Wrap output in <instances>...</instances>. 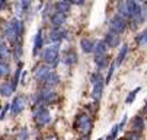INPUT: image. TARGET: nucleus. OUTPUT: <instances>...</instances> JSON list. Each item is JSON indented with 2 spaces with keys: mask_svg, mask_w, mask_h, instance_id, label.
I'll return each instance as SVG.
<instances>
[{
  "mask_svg": "<svg viewBox=\"0 0 147 140\" xmlns=\"http://www.w3.org/2000/svg\"><path fill=\"white\" fill-rule=\"evenodd\" d=\"M74 130L80 134V136H89L92 129H93V118L90 114L88 112H80L76 115L74 118V124H73Z\"/></svg>",
  "mask_w": 147,
  "mask_h": 140,
  "instance_id": "1",
  "label": "nucleus"
},
{
  "mask_svg": "<svg viewBox=\"0 0 147 140\" xmlns=\"http://www.w3.org/2000/svg\"><path fill=\"white\" fill-rule=\"evenodd\" d=\"M32 114H34L35 124H36L38 127H45V126L51 121V114H50V111L45 108V105L41 102V101L34 104Z\"/></svg>",
  "mask_w": 147,
  "mask_h": 140,
  "instance_id": "2",
  "label": "nucleus"
},
{
  "mask_svg": "<svg viewBox=\"0 0 147 140\" xmlns=\"http://www.w3.org/2000/svg\"><path fill=\"white\" fill-rule=\"evenodd\" d=\"M41 58H42L44 64L50 67H55L58 63V44H53L47 47L42 53H41Z\"/></svg>",
  "mask_w": 147,
  "mask_h": 140,
  "instance_id": "3",
  "label": "nucleus"
},
{
  "mask_svg": "<svg viewBox=\"0 0 147 140\" xmlns=\"http://www.w3.org/2000/svg\"><path fill=\"white\" fill-rule=\"evenodd\" d=\"M92 85H93L92 98L95 99V101H99V99L102 98L103 85H105V79L100 76V73H93V74H92Z\"/></svg>",
  "mask_w": 147,
  "mask_h": 140,
  "instance_id": "4",
  "label": "nucleus"
},
{
  "mask_svg": "<svg viewBox=\"0 0 147 140\" xmlns=\"http://www.w3.org/2000/svg\"><path fill=\"white\" fill-rule=\"evenodd\" d=\"M38 99L42 104H54V102H57L58 101V95L55 93V91L54 89H47V88H44L41 92H38Z\"/></svg>",
  "mask_w": 147,
  "mask_h": 140,
  "instance_id": "5",
  "label": "nucleus"
},
{
  "mask_svg": "<svg viewBox=\"0 0 147 140\" xmlns=\"http://www.w3.org/2000/svg\"><path fill=\"white\" fill-rule=\"evenodd\" d=\"M125 26H127V22H125V18H122L121 15H115L109 22V31L117 34H121L125 29Z\"/></svg>",
  "mask_w": 147,
  "mask_h": 140,
  "instance_id": "6",
  "label": "nucleus"
},
{
  "mask_svg": "<svg viewBox=\"0 0 147 140\" xmlns=\"http://www.w3.org/2000/svg\"><path fill=\"white\" fill-rule=\"evenodd\" d=\"M26 107V98L24 95H18L15 99H13V102L10 104V112L12 115H18L20 114Z\"/></svg>",
  "mask_w": 147,
  "mask_h": 140,
  "instance_id": "7",
  "label": "nucleus"
},
{
  "mask_svg": "<svg viewBox=\"0 0 147 140\" xmlns=\"http://www.w3.org/2000/svg\"><path fill=\"white\" fill-rule=\"evenodd\" d=\"M50 73H51V67H50V66H47V64H41V66H38V67L34 70V79H35L36 82L42 83V82H44V79H45Z\"/></svg>",
  "mask_w": 147,
  "mask_h": 140,
  "instance_id": "8",
  "label": "nucleus"
},
{
  "mask_svg": "<svg viewBox=\"0 0 147 140\" xmlns=\"http://www.w3.org/2000/svg\"><path fill=\"white\" fill-rule=\"evenodd\" d=\"M130 127H131V131L141 134V133L144 131V129H146V121H144V118H143L141 115H136V117L131 120Z\"/></svg>",
  "mask_w": 147,
  "mask_h": 140,
  "instance_id": "9",
  "label": "nucleus"
},
{
  "mask_svg": "<svg viewBox=\"0 0 147 140\" xmlns=\"http://www.w3.org/2000/svg\"><path fill=\"white\" fill-rule=\"evenodd\" d=\"M57 85H60V77H58V74L54 73V72H51V73L44 79V82H42V86L47 88V89H54Z\"/></svg>",
  "mask_w": 147,
  "mask_h": 140,
  "instance_id": "10",
  "label": "nucleus"
},
{
  "mask_svg": "<svg viewBox=\"0 0 147 140\" xmlns=\"http://www.w3.org/2000/svg\"><path fill=\"white\" fill-rule=\"evenodd\" d=\"M105 43H107V45L111 47V48L118 47V45H119V34L109 31V32L107 34V37H105Z\"/></svg>",
  "mask_w": 147,
  "mask_h": 140,
  "instance_id": "11",
  "label": "nucleus"
},
{
  "mask_svg": "<svg viewBox=\"0 0 147 140\" xmlns=\"http://www.w3.org/2000/svg\"><path fill=\"white\" fill-rule=\"evenodd\" d=\"M66 32L63 31L61 28H53V31H50V41H53V43H55V44H58L63 38H64L66 35H64Z\"/></svg>",
  "mask_w": 147,
  "mask_h": 140,
  "instance_id": "12",
  "label": "nucleus"
},
{
  "mask_svg": "<svg viewBox=\"0 0 147 140\" xmlns=\"http://www.w3.org/2000/svg\"><path fill=\"white\" fill-rule=\"evenodd\" d=\"M15 86L12 85V82H3L2 85H0V95L2 96H10L13 92H15Z\"/></svg>",
  "mask_w": 147,
  "mask_h": 140,
  "instance_id": "13",
  "label": "nucleus"
},
{
  "mask_svg": "<svg viewBox=\"0 0 147 140\" xmlns=\"http://www.w3.org/2000/svg\"><path fill=\"white\" fill-rule=\"evenodd\" d=\"M64 21H66V18H64L63 13L57 12V13H54L51 16V25H53V28H61L63 24H64Z\"/></svg>",
  "mask_w": 147,
  "mask_h": 140,
  "instance_id": "14",
  "label": "nucleus"
},
{
  "mask_svg": "<svg viewBox=\"0 0 147 140\" xmlns=\"http://www.w3.org/2000/svg\"><path fill=\"white\" fill-rule=\"evenodd\" d=\"M80 47L83 50V53H92L93 51V47H95V43L89 38H83L80 41Z\"/></svg>",
  "mask_w": 147,
  "mask_h": 140,
  "instance_id": "15",
  "label": "nucleus"
},
{
  "mask_svg": "<svg viewBox=\"0 0 147 140\" xmlns=\"http://www.w3.org/2000/svg\"><path fill=\"white\" fill-rule=\"evenodd\" d=\"M77 55H76V53L73 51V50H69V51H66L64 54H63V62H64L66 64H73V63H76L77 62Z\"/></svg>",
  "mask_w": 147,
  "mask_h": 140,
  "instance_id": "16",
  "label": "nucleus"
},
{
  "mask_svg": "<svg viewBox=\"0 0 147 140\" xmlns=\"http://www.w3.org/2000/svg\"><path fill=\"white\" fill-rule=\"evenodd\" d=\"M41 48H42V32H41V29H39V31L36 32L35 41H34V55H36Z\"/></svg>",
  "mask_w": 147,
  "mask_h": 140,
  "instance_id": "17",
  "label": "nucleus"
},
{
  "mask_svg": "<svg viewBox=\"0 0 147 140\" xmlns=\"http://www.w3.org/2000/svg\"><path fill=\"white\" fill-rule=\"evenodd\" d=\"M95 63L99 69H103V67H107L108 64V57L107 54H99V55H95Z\"/></svg>",
  "mask_w": 147,
  "mask_h": 140,
  "instance_id": "18",
  "label": "nucleus"
},
{
  "mask_svg": "<svg viewBox=\"0 0 147 140\" xmlns=\"http://www.w3.org/2000/svg\"><path fill=\"white\" fill-rule=\"evenodd\" d=\"M55 9L58 13H69L70 12V3L66 2V0H61V2H58L55 5Z\"/></svg>",
  "mask_w": 147,
  "mask_h": 140,
  "instance_id": "19",
  "label": "nucleus"
},
{
  "mask_svg": "<svg viewBox=\"0 0 147 140\" xmlns=\"http://www.w3.org/2000/svg\"><path fill=\"white\" fill-rule=\"evenodd\" d=\"M107 48H108V45H107V43H105V41H98V43L95 44V47H93V53H95V55L105 54Z\"/></svg>",
  "mask_w": 147,
  "mask_h": 140,
  "instance_id": "20",
  "label": "nucleus"
},
{
  "mask_svg": "<svg viewBox=\"0 0 147 140\" xmlns=\"http://www.w3.org/2000/svg\"><path fill=\"white\" fill-rule=\"evenodd\" d=\"M127 53H128V45L124 44V45L121 47V51H119L118 55H117V62H115L117 66H119V64L124 62V58H125V55H127Z\"/></svg>",
  "mask_w": 147,
  "mask_h": 140,
  "instance_id": "21",
  "label": "nucleus"
},
{
  "mask_svg": "<svg viewBox=\"0 0 147 140\" xmlns=\"http://www.w3.org/2000/svg\"><path fill=\"white\" fill-rule=\"evenodd\" d=\"M136 43H137L138 47H144V45H147V29L143 31L141 34H138V35L136 37Z\"/></svg>",
  "mask_w": 147,
  "mask_h": 140,
  "instance_id": "22",
  "label": "nucleus"
},
{
  "mask_svg": "<svg viewBox=\"0 0 147 140\" xmlns=\"http://www.w3.org/2000/svg\"><path fill=\"white\" fill-rule=\"evenodd\" d=\"M20 74H22V63H19V66L15 72V76H13V80H12V85L15 86V89L18 88V85L20 82Z\"/></svg>",
  "mask_w": 147,
  "mask_h": 140,
  "instance_id": "23",
  "label": "nucleus"
},
{
  "mask_svg": "<svg viewBox=\"0 0 147 140\" xmlns=\"http://www.w3.org/2000/svg\"><path fill=\"white\" fill-rule=\"evenodd\" d=\"M10 73V67L7 63H0V77H7Z\"/></svg>",
  "mask_w": 147,
  "mask_h": 140,
  "instance_id": "24",
  "label": "nucleus"
},
{
  "mask_svg": "<svg viewBox=\"0 0 147 140\" xmlns=\"http://www.w3.org/2000/svg\"><path fill=\"white\" fill-rule=\"evenodd\" d=\"M140 92V88H136L134 91H131L130 93H128V96H127V99H125V102H127V105H131L133 102H134V99H136V96H137V93Z\"/></svg>",
  "mask_w": 147,
  "mask_h": 140,
  "instance_id": "25",
  "label": "nucleus"
},
{
  "mask_svg": "<svg viewBox=\"0 0 147 140\" xmlns=\"http://www.w3.org/2000/svg\"><path fill=\"white\" fill-rule=\"evenodd\" d=\"M0 57L2 58H9L10 57V51H9L7 45H0Z\"/></svg>",
  "mask_w": 147,
  "mask_h": 140,
  "instance_id": "26",
  "label": "nucleus"
},
{
  "mask_svg": "<svg viewBox=\"0 0 147 140\" xmlns=\"http://www.w3.org/2000/svg\"><path fill=\"white\" fill-rule=\"evenodd\" d=\"M115 67H117V64H115V63H112V64H111V67H109V72H108L107 77H105V83H109V82H111V79H112V74H114Z\"/></svg>",
  "mask_w": 147,
  "mask_h": 140,
  "instance_id": "27",
  "label": "nucleus"
},
{
  "mask_svg": "<svg viewBox=\"0 0 147 140\" xmlns=\"http://www.w3.org/2000/svg\"><path fill=\"white\" fill-rule=\"evenodd\" d=\"M125 140H140V134L134 133V131H130L127 136H125Z\"/></svg>",
  "mask_w": 147,
  "mask_h": 140,
  "instance_id": "28",
  "label": "nucleus"
},
{
  "mask_svg": "<svg viewBox=\"0 0 147 140\" xmlns=\"http://www.w3.org/2000/svg\"><path fill=\"white\" fill-rule=\"evenodd\" d=\"M19 139L20 140H28V130L26 129H22L19 131Z\"/></svg>",
  "mask_w": 147,
  "mask_h": 140,
  "instance_id": "29",
  "label": "nucleus"
},
{
  "mask_svg": "<svg viewBox=\"0 0 147 140\" xmlns=\"http://www.w3.org/2000/svg\"><path fill=\"white\" fill-rule=\"evenodd\" d=\"M118 130H119V129H118V126H114V127H112V131H111V134H108V136L111 137V140H115V139H117Z\"/></svg>",
  "mask_w": 147,
  "mask_h": 140,
  "instance_id": "30",
  "label": "nucleus"
},
{
  "mask_svg": "<svg viewBox=\"0 0 147 140\" xmlns=\"http://www.w3.org/2000/svg\"><path fill=\"white\" fill-rule=\"evenodd\" d=\"M31 5V0H20V7H22V10H26Z\"/></svg>",
  "mask_w": 147,
  "mask_h": 140,
  "instance_id": "31",
  "label": "nucleus"
},
{
  "mask_svg": "<svg viewBox=\"0 0 147 140\" xmlns=\"http://www.w3.org/2000/svg\"><path fill=\"white\" fill-rule=\"evenodd\" d=\"M9 110H10V104H7V105L5 107V110L2 111V114H0V120H3V118L6 117V112H7Z\"/></svg>",
  "mask_w": 147,
  "mask_h": 140,
  "instance_id": "32",
  "label": "nucleus"
},
{
  "mask_svg": "<svg viewBox=\"0 0 147 140\" xmlns=\"http://www.w3.org/2000/svg\"><path fill=\"white\" fill-rule=\"evenodd\" d=\"M125 123H127V115H124V118H122V121L118 124V129L119 130H122L124 129V126H125Z\"/></svg>",
  "mask_w": 147,
  "mask_h": 140,
  "instance_id": "33",
  "label": "nucleus"
},
{
  "mask_svg": "<svg viewBox=\"0 0 147 140\" xmlns=\"http://www.w3.org/2000/svg\"><path fill=\"white\" fill-rule=\"evenodd\" d=\"M71 3H76V5H82L83 3V0H70Z\"/></svg>",
  "mask_w": 147,
  "mask_h": 140,
  "instance_id": "34",
  "label": "nucleus"
},
{
  "mask_svg": "<svg viewBox=\"0 0 147 140\" xmlns=\"http://www.w3.org/2000/svg\"><path fill=\"white\" fill-rule=\"evenodd\" d=\"M80 140H89V136H82Z\"/></svg>",
  "mask_w": 147,
  "mask_h": 140,
  "instance_id": "35",
  "label": "nucleus"
},
{
  "mask_svg": "<svg viewBox=\"0 0 147 140\" xmlns=\"http://www.w3.org/2000/svg\"><path fill=\"white\" fill-rule=\"evenodd\" d=\"M143 111H147V101H146V107L143 108Z\"/></svg>",
  "mask_w": 147,
  "mask_h": 140,
  "instance_id": "36",
  "label": "nucleus"
},
{
  "mask_svg": "<svg viewBox=\"0 0 147 140\" xmlns=\"http://www.w3.org/2000/svg\"><path fill=\"white\" fill-rule=\"evenodd\" d=\"M107 140H111V137H109V136H108V137H107Z\"/></svg>",
  "mask_w": 147,
  "mask_h": 140,
  "instance_id": "37",
  "label": "nucleus"
},
{
  "mask_svg": "<svg viewBox=\"0 0 147 140\" xmlns=\"http://www.w3.org/2000/svg\"><path fill=\"white\" fill-rule=\"evenodd\" d=\"M138 2H143V0H138Z\"/></svg>",
  "mask_w": 147,
  "mask_h": 140,
  "instance_id": "38",
  "label": "nucleus"
},
{
  "mask_svg": "<svg viewBox=\"0 0 147 140\" xmlns=\"http://www.w3.org/2000/svg\"><path fill=\"white\" fill-rule=\"evenodd\" d=\"M124 140H125V139H124Z\"/></svg>",
  "mask_w": 147,
  "mask_h": 140,
  "instance_id": "39",
  "label": "nucleus"
}]
</instances>
